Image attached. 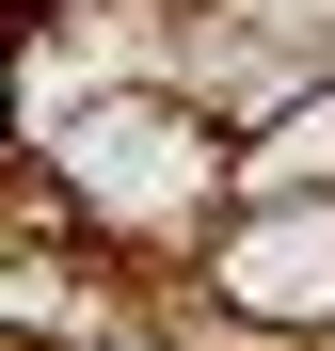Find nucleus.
<instances>
[{
  "mask_svg": "<svg viewBox=\"0 0 335 351\" xmlns=\"http://www.w3.org/2000/svg\"><path fill=\"white\" fill-rule=\"evenodd\" d=\"M48 176H64L80 240H144V256H192L223 208H240V128H223L208 96H80L64 128L32 144Z\"/></svg>",
  "mask_w": 335,
  "mask_h": 351,
  "instance_id": "1",
  "label": "nucleus"
},
{
  "mask_svg": "<svg viewBox=\"0 0 335 351\" xmlns=\"http://www.w3.org/2000/svg\"><path fill=\"white\" fill-rule=\"evenodd\" d=\"M192 304L256 351H303L335 335V192H240L192 240Z\"/></svg>",
  "mask_w": 335,
  "mask_h": 351,
  "instance_id": "2",
  "label": "nucleus"
},
{
  "mask_svg": "<svg viewBox=\"0 0 335 351\" xmlns=\"http://www.w3.org/2000/svg\"><path fill=\"white\" fill-rule=\"evenodd\" d=\"M240 192H335V64H303L288 96H256V128H240Z\"/></svg>",
  "mask_w": 335,
  "mask_h": 351,
  "instance_id": "3",
  "label": "nucleus"
},
{
  "mask_svg": "<svg viewBox=\"0 0 335 351\" xmlns=\"http://www.w3.org/2000/svg\"><path fill=\"white\" fill-rule=\"evenodd\" d=\"M32 351H80V335H32Z\"/></svg>",
  "mask_w": 335,
  "mask_h": 351,
  "instance_id": "4",
  "label": "nucleus"
}]
</instances>
